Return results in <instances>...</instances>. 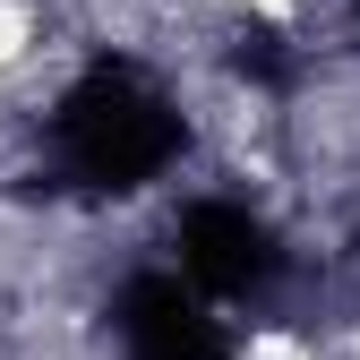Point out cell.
<instances>
[{"label":"cell","mask_w":360,"mask_h":360,"mask_svg":"<svg viewBox=\"0 0 360 360\" xmlns=\"http://www.w3.org/2000/svg\"><path fill=\"white\" fill-rule=\"evenodd\" d=\"M26 43H34V9L26 0H0V69H18Z\"/></svg>","instance_id":"obj_2"},{"label":"cell","mask_w":360,"mask_h":360,"mask_svg":"<svg viewBox=\"0 0 360 360\" xmlns=\"http://www.w3.org/2000/svg\"><path fill=\"white\" fill-rule=\"evenodd\" d=\"M240 360H326L318 343H300L292 326H257L249 343H240Z\"/></svg>","instance_id":"obj_1"},{"label":"cell","mask_w":360,"mask_h":360,"mask_svg":"<svg viewBox=\"0 0 360 360\" xmlns=\"http://www.w3.org/2000/svg\"><path fill=\"white\" fill-rule=\"evenodd\" d=\"M249 9H257V18H275V26H292V18H300V0H249Z\"/></svg>","instance_id":"obj_3"}]
</instances>
